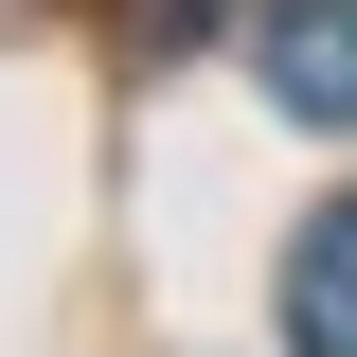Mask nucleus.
<instances>
[{"mask_svg": "<svg viewBox=\"0 0 357 357\" xmlns=\"http://www.w3.org/2000/svg\"><path fill=\"white\" fill-rule=\"evenodd\" d=\"M286 357H357V197H321L286 250Z\"/></svg>", "mask_w": 357, "mask_h": 357, "instance_id": "obj_2", "label": "nucleus"}, {"mask_svg": "<svg viewBox=\"0 0 357 357\" xmlns=\"http://www.w3.org/2000/svg\"><path fill=\"white\" fill-rule=\"evenodd\" d=\"M250 72L286 126H357V0H268L250 18Z\"/></svg>", "mask_w": 357, "mask_h": 357, "instance_id": "obj_1", "label": "nucleus"}]
</instances>
